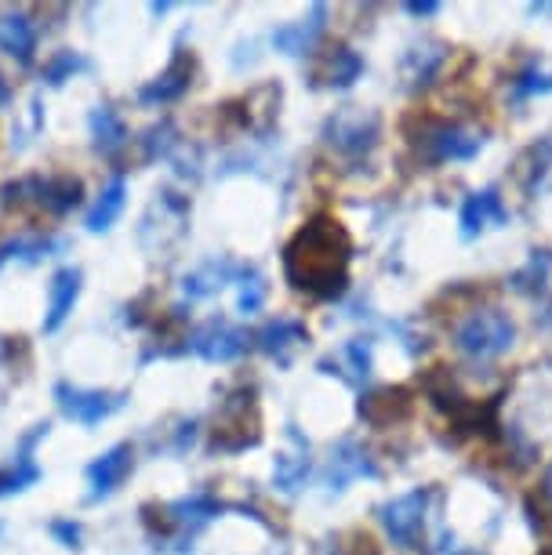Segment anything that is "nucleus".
<instances>
[{"label": "nucleus", "instance_id": "6ab92c4d", "mask_svg": "<svg viewBox=\"0 0 552 555\" xmlns=\"http://www.w3.org/2000/svg\"><path fill=\"white\" fill-rule=\"evenodd\" d=\"M324 18H328V8L317 4L309 12V18H298V23L280 26L273 34L277 51H284V55H306V51H312V44H317L320 34H324Z\"/></svg>", "mask_w": 552, "mask_h": 555}, {"label": "nucleus", "instance_id": "c756f323", "mask_svg": "<svg viewBox=\"0 0 552 555\" xmlns=\"http://www.w3.org/2000/svg\"><path fill=\"white\" fill-rule=\"evenodd\" d=\"M338 363H346V378L352 385H360L371 371V349L363 341H349L346 349L338 352Z\"/></svg>", "mask_w": 552, "mask_h": 555}, {"label": "nucleus", "instance_id": "2f4dec72", "mask_svg": "<svg viewBox=\"0 0 552 555\" xmlns=\"http://www.w3.org/2000/svg\"><path fill=\"white\" fill-rule=\"evenodd\" d=\"M51 538H59V544H66V548H80V522L73 519H55L48 527Z\"/></svg>", "mask_w": 552, "mask_h": 555}, {"label": "nucleus", "instance_id": "9b49d317", "mask_svg": "<svg viewBox=\"0 0 552 555\" xmlns=\"http://www.w3.org/2000/svg\"><path fill=\"white\" fill-rule=\"evenodd\" d=\"M193 73H196L193 55L190 51H179V55L156 73L150 83H142L139 102L142 106H171V102H179L185 91L193 88Z\"/></svg>", "mask_w": 552, "mask_h": 555}, {"label": "nucleus", "instance_id": "6e6552de", "mask_svg": "<svg viewBox=\"0 0 552 555\" xmlns=\"http://www.w3.org/2000/svg\"><path fill=\"white\" fill-rule=\"evenodd\" d=\"M378 131H382L378 113L342 109L328 120L324 139L331 150H338L342 156H352V160H357V156H368L374 145H378Z\"/></svg>", "mask_w": 552, "mask_h": 555}, {"label": "nucleus", "instance_id": "bb28decb", "mask_svg": "<svg viewBox=\"0 0 552 555\" xmlns=\"http://www.w3.org/2000/svg\"><path fill=\"white\" fill-rule=\"evenodd\" d=\"M273 476H277V487L280 490L295 494V490L306 483V476H309V450H306V443L298 447V454H280Z\"/></svg>", "mask_w": 552, "mask_h": 555}, {"label": "nucleus", "instance_id": "9d476101", "mask_svg": "<svg viewBox=\"0 0 552 555\" xmlns=\"http://www.w3.org/2000/svg\"><path fill=\"white\" fill-rule=\"evenodd\" d=\"M247 334L226 320H207L196 331L185 334V352L201 356L207 363H233L236 356H244Z\"/></svg>", "mask_w": 552, "mask_h": 555}, {"label": "nucleus", "instance_id": "c85d7f7f", "mask_svg": "<svg viewBox=\"0 0 552 555\" xmlns=\"http://www.w3.org/2000/svg\"><path fill=\"white\" fill-rule=\"evenodd\" d=\"M516 164H530V171L527 175H516L519 178V185L530 193L535 185L541 182V178L549 175V167H552V142L545 139V142H535L530 150H524V156H519Z\"/></svg>", "mask_w": 552, "mask_h": 555}, {"label": "nucleus", "instance_id": "a878e982", "mask_svg": "<svg viewBox=\"0 0 552 555\" xmlns=\"http://www.w3.org/2000/svg\"><path fill=\"white\" fill-rule=\"evenodd\" d=\"M513 88H516V95H519V99L549 95V91H552V62H545V59H530L527 66L516 73Z\"/></svg>", "mask_w": 552, "mask_h": 555}, {"label": "nucleus", "instance_id": "4be33fe9", "mask_svg": "<svg viewBox=\"0 0 552 555\" xmlns=\"http://www.w3.org/2000/svg\"><path fill=\"white\" fill-rule=\"evenodd\" d=\"M236 272H247V269H241L236 261H229V258H222V261H207V266H201L196 272H190V276L182 280V291H185V298H207V295H215V291H222L229 280L236 276Z\"/></svg>", "mask_w": 552, "mask_h": 555}, {"label": "nucleus", "instance_id": "412c9836", "mask_svg": "<svg viewBox=\"0 0 552 555\" xmlns=\"http://www.w3.org/2000/svg\"><path fill=\"white\" fill-rule=\"evenodd\" d=\"M124 204H128V178L113 175L110 185L95 196V204H91V211L85 218L88 233H106V229H113V222L124 215Z\"/></svg>", "mask_w": 552, "mask_h": 555}, {"label": "nucleus", "instance_id": "a211bd4d", "mask_svg": "<svg viewBox=\"0 0 552 555\" xmlns=\"http://www.w3.org/2000/svg\"><path fill=\"white\" fill-rule=\"evenodd\" d=\"M255 341H258V349L266 356H273L277 363H291V352H298L301 345L309 341V331H306V323L295 317H277L255 334Z\"/></svg>", "mask_w": 552, "mask_h": 555}, {"label": "nucleus", "instance_id": "1a4fd4ad", "mask_svg": "<svg viewBox=\"0 0 552 555\" xmlns=\"http://www.w3.org/2000/svg\"><path fill=\"white\" fill-rule=\"evenodd\" d=\"M124 400H128L124 392L80 389V385H69V382L55 385L59 411L66 414L69 422H77V425H85V428H95V425L106 422V417H113L124 406Z\"/></svg>", "mask_w": 552, "mask_h": 555}, {"label": "nucleus", "instance_id": "f257e3e1", "mask_svg": "<svg viewBox=\"0 0 552 555\" xmlns=\"http://www.w3.org/2000/svg\"><path fill=\"white\" fill-rule=\"evenodd\" d=\"M352 240L335 218L320 215L298 229L284 247V276L295 291L309 298L331 301L342 298L349 287Z\"/></svg>", "mask_w": 552, "mask_h": 555}, {"label": "nucleus", "instance_id": "7ed1b4c3", "mask_svg": "<svg viewBox=\"0 0 552 555\" xmlns=\"http://www.w3.org/2000/svg\"><path fill=\"white\" fill-rule=\"evenodd\" d=\"M4 201L15 207H29L48 218H66L73 207H80L85 201V182L73 175H26L18 182L4 185Z\"/></svg>", "mask_w": 552, "mask_h": 555}, {"label": "nucleus", "instance_id": "393cba45", "mask_svg": "<svg viewBox=\"0 0 552 555\" xmlns=\"http://www.w3.org/2000/svg\"><path fill=\"white\" fill-rule=\"evenodd\" d=\"M408 411H411V400L400 389L371 392L368 400L360 403V414L368 417L371 425H393V422H400V417H408Z\"/></svg>", "mask_w": 552, "mask_h": 555}, {"label": "nucleus", "instance_id": "39448f33", "mask_svg": "<svg viewBox=\"0 0 552 555\" xmlns=\"http://www.w3.org/2000/svg\"><path fill=\"white\" fill-rule=\"evenodd\" d=\"M262 428H258V406H255V392L241 389L236 396L218 406L215 414V433H211V450L218 454H241V450L255 447Z\"/></svg>", "mask_w": 552, "mask_h": 555}, {"label": "nucleus", "instance_id": "0eeeda50", "mask_svg": "<svg viewBox=\"0 0 552 555\" xmlns=\"http://www.w3.org/2000/svg\"><path fill=\"white\" fill-rule=\"evenodd\" d=\"M429 490H411V494H400L393 501H385L378 508L382 512V527L393 538L397 548H422L425 538V516H429Z\"/></svg>", "mask_w": 552, "mask_h": 555}, {"label": "nucleus", "instance_id": "f03ea898", "mask_svg": "<svg viewBox=\"0 0 552 555\" xmlns=\"http://www.w3.org/2000/svg\"><path fill=\"white\" fill-rule=\"evenodd\" d=\"M218 512H222V501L196 490V494L168 501V505H145L142 522H145V530H150V538L156 541V548H161V544L164 548L175 544L179 552H185V544H190Z\"/></svg>", "mask_w": 552, "mask_h": 555}, {"label": "nucleus", "instance_id": "20e7f679", "mask_svg": "<svg viewBox=\"0 0 552 555\" xmlns=\"http://www.w3.org/2000/svg\"><path fill=\"white\" fill-rule=\"evenodd\" d=\"M454 345L473 360H495L516 345V323L502 309H473L465 320H458Z\"/></svg>", "mask_w": 552, "mask_h": 555}, {"label": "nucleus", "instance_id": "f8f14e48", "mask_svg": "<svg viewBox=\"0 0 552 555\" xmlns=\"http://www.w3.org/2000/svg\"><path fill=\"white\" fill-rule=\"evenodd\" d=\"M134 468V447L131 443H113L106 454H99L91 465L85 468L88 476V487H91V501H102L110 494H117V490L124 487V479L131 476Z\"/></svg>", "mask_w": 552, "mask_h": 555}, {"label": "nucleus", "instance_id": "7c9ffc66", "mask_svg": "<svg viewBox=\"0 0 552 555\" xmlns=\"http://www.w3.org/2000/svg\"><path fill=\"white\" fill-rule=\"evenodd\" d=\"M262 301H266L262 276H255V272H252V280H247V272H244V284H241V298H236V309H241L244 317H255V312L262 309Z\"/></svg>", "mask_w": 552, "mask_h": 555}, {"label": "nucleus", "instance_id": "ddd939ff", "mask_svg": "<svg viewBox=\"0 0 552 555\" xmlns=\"http://www.w3.org/2000/svg\"><path fill=\"white\" fill-rule=\"evenodd\" d=\"M48 422L44 425H34V433L23 439V447H18L15 461L8 468H0V498H12V494H23L37 483L40 476H44V468L37 465V443L48 436Z\"/></svg>", "mask_w": 552, "mask_h": 555}, {"label": "nucleus", "instance_id": "72a5a7b5", "mask_svg": "<svg viewBox=\"0 0 552 555\" xmlns=\"http://www.w3.org/2000/svg\"><path fill=\"white\" fill-rule=\"evenodd\" d=\"M541 498H545V505L552 508V465L545 468V476H541Z\"/></svg>", "mask_w": 552, "mask_h": 555}, {"label": "nucleus", "instance_id": "aec40b11", "mask_svg": "<svg viewBox=\"0 0 552 555\" xmlns=\"http://www.w3.org/2000/svg\"><path fill=\"white\" fill-rule=\"evenodd\" d=\"M88 128H91V142H95V150L102 156H117L120 150H128L131 131H128V124H124V117L113 106H95V109H91Z\"/></svg>", "mask_w": 552, "mask_h": 555}, {"label": "nucleus", "instance_id": "473e14b6", "mask_svg": "<svg viewBox=\"0 0 552 555\" xmlns=\"http://www.w3.org/2000/svg\"><path fill=\"white\" fill-rule=\"evenodd\" d=\"M408 12L411 15H436L440 12V4H436V0H425V4H408Z\"/></svg>", "mask_w": 552, "mask_h": 555}, {"label": "nucleus", "instance_id": "f3484780", "mask_svg": "<svg viewBox=\"0 0 552 555\" xmlns=\"http://www.w3.org/2000/svg\"><path fill=\"white\" fill-rule=\"evenodd\" d=\"M360 73H363V59L352 48L338 44V48H331L317 59V66H312V80H317L320 88L346 91L360 80Z\"/></svg>", "mask_w": 552, "mask_h": 555}, {"label": "nucleus", "instance_id": "f704fd0d", "mask_svg": "<svg viewBox=\"0 0 552 555\" xmlns=\"http://www.w3.org/2000/svg\"><path fill=\"white\" fill-rule=\"evenodd\" d=\"M8 102H12V83H8V77L0 73V109H4Z\"/></svg>", "mask_w": 552, "mask_h": 555}, {"label": "nucleus", "instance_id": "dca6fc26", "mask_svg": "<svg viewBox=\"0 0 552 555\" xmlns=\"http://www.w3.org/2000/svg\"><path fill=\"white\" fill-rule=\"evenodd\" d=\"M80 280H85V272H80L77 266H66V269H59L55 276H51L44 323H40V331H44V334H55L62 323L69 320V312H73V306H77V298H80Z\"/></svg>", "mask_w": 552, "mask_h": 555}, {"label": "nucleus", "instance_id": "423d86ee", "mask_svg": "<svg viewBox=\"0 0 552 555\" xmlns=\"http://www.w3.org/2000/svg\"><path fill=\"white\" fill-rule=\"evenodd\" d=\"M414 150L429 164H462L484 150V134L454 120H429L414 134Z\"/></svg>", "mask_w": 552, "mask_h": 555}, {"label": "nucleus", "instance_id": "cd10ccee", "mask_svg": "<svg viewBox=\"0 0 552 555\" xmlns=\"http://www.w3.org/2000/svg\"><path fill=\"white\" fill-rule=\"evenodd\" d=\"M85 69H88V59L80 55V51H55V55L44 62V80L51 83V88H59V83L73 80Z\"/></svg>", "mask_w": 552, "mask_h": 555}, {"label": "nucleus", "instance_id": "b1692460", "mask_svg": "<svg viewBox=\"0 0 552 555\" xmlns=\"http://www.w3.org/2000/svg\"><path fill=\"white\" fill-rule=\"evenodd\" d=\"M360 476H374V465H371L368 450L346 439V443L331 454V483H335V490H342L349 479H360Z\"/></svg>", "mask_w": 552, "mask_h": 555}, {"label": "nucleus", "instance_id": "4468645a", "mask_svg": "<svg viewBox=\"0 0 552 555\" xmlns=\"http://www.w3.org/2000/svg\"><path fill=\"white\" fill-rule=\"evenodd\" d=\"M509 222V207L502 201L498 190H480V193H468L462 204V215H458V225H462V236L473 240L487 233V229H498Z\"/></svg>", "mask_w": 552, "mask_h": 555}, {"label": "nucleus", "instance_id": "2eb2a0df", "mask_svg": "<svg viewBox=\"0 0 552 555\" xmlns=\"http://www.w3.org/2000/svg\"><path fill=\"white\" fill-rule=\"evenodd\" d=\"M40 29L26 12H0V51L18 66H34Z\"/></svg>", "mask_w": 552, "mask_h": 555}, {"label": "nucleus", "instance_id": "5701e85b", "mask_svg": "<svg viewBox=\"0 0 552 555\" xmlns=\"http://www.w3.org/2000/svg\"><path fill=\"white\" fill-rule=\"evenodd\" d=\"M447 55H451V51H447V44H440V40L414 44L408 55H403V80H408V83H429L436 73H440Z\"/></svg>", "mask_w": 552, "mask_h": 555}]
</instances>
